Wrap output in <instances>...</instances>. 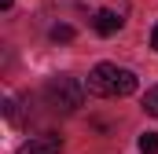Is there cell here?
<instances>
[{
  "mask_svg": "<svg viewBox=\"0 0 158 154\" xmlns=\"http://www.w3.org/2000/svg\"><path fill=\"white\" fill-rule=\"evenodd\" d=\"M85 88L92 95H99V99H121V95L136 92V74L118 66V63H99V66H92Z\"/></svg>",
  "mask_w": 158,
  "mask_h": 154,
  "instance_id": "cell-1",
  "label": "cell"
},
{
  "mask_svg": "<svg viewBox=\"0 0 158 154\" xmlns=\"http://www.w3.org/2000/svg\"><path fill=\"white\" fill-rule=\"evenodd\" d=\"M85 84H81L77 77H52L48 84H44V99H48V107H55V110H77L81 103H85Z\"/></svg>",
  "mask_w": 158,
  "mask_h": 154,
  "instance_id": "cell-2",
  "label": "cell"
},
{
  "mask_svg": "<svg viewBox=\"0 0 158 154\" xmlns=\"http://www.w3.org/2000/svg\"><path fill=\"white\" fill-rule=\"evenodd\" d=\"M63 151V140L55 136V132H44V136H33L30 143H22L19 154H59Z\"/></svg>",
  "mask_w": 158,
  "mask_h": 154,
  "instance_id": "cell-3",
  "label": "cell"
},
{
  "mask_svg": "<svg viewBox=\"0 0 158 154\" xmlns=\"http://www.w3.org/2000/svg\"><path fill=\"white\" fill-rule=\"evenodd\" d=\"M121 26H125V18L114 15V11H92V30H96L99 37H114Z\"/></svg>",
  "mask_w": 158,
  "mask_h": 154,
  "instance_id": "cell-4",
  "label": "cell"
},
{
  "mask_svg": "<svg viewBox=\"0 0 158 154\" xmlns=\"http://www.w3.org/2000/svg\"><path fill=\"white\" fill-rule=\"evenodd\" d=\"M81 7H88V15L92 11H114V15H129V0H81Z\"/></svg>",
  "mask_w": 158,
  "mask_h": 154,
  "instance_id": "cell-5",
  "label": "cell"
},
{
  "mask_svg": "<svg viewBox=\"0 0 158 154\" xmlns=\"http://www.w3.org/2000/svg\"><path fill=\"white\" fill-rule=\"evenodd\" d=\"M136 147H140V154H158V132H140Z\"/></svg>",
  "mask_w": 158,
  "mask_h": 154,
  "instance_id": "cell-6",
  "label": "cell"
},
{
  "mask_svg": "<svg viewBox=\"0 0 158 154\" xmlns=\"http://www.w3.org/2000/svg\"><path fill=\"white\" fill-rule=\"evenodd\" d=\"M143 110L158 117V84H151V88L143 92Z\"/></svg>",
  "mask_w": 158,
  "mask_h": 154,
  "instance_id": "cell-7",
  "label": "cell"
},
{
  "mask_svg": "<svg viewBox=\"0 0 158 154\" xmlns=\"http://www.w3.org/2000/svg\"><path fill=\"white\" fill-rule=\"evenodd\" d=\"M48 37L55 40V44H66V40H74V26H52Z\"/></svg>",
  "mask_w": 158,
  "mask_h": 154,
  "instance_id": "cell-8",
  "label": "cell"
},
{
  "mask_svg": "<svg viewBox=\"0 0 158 154\" xmlns=\"http://www.w3.org/2000/svg\"><path fill=\"white\" fill-rule=\"evenodd\" d=\"M151 48L158 51V22H155V30H151Z\"/></svg>",
  "mask_w": 158,
  "mask_h": 154,
  "instance_id": "cell-9",
  "label": "cell"
},
{
  "mask_svg": "<svg viewBox=\"0 0 158 154\" xmlns=\"http://www.w3.org/2000/svg\"><path fill=\"white\" fill-rule=\"evenodd\" d=\"M11 4H15V0H0V7H4V11H7V7H11Z\"/></svg>",
  "mask_w": 158,
  "mask_h": 154,
  "instance_id": "cell-10",
  "label": "cell"
}]
</instances>
